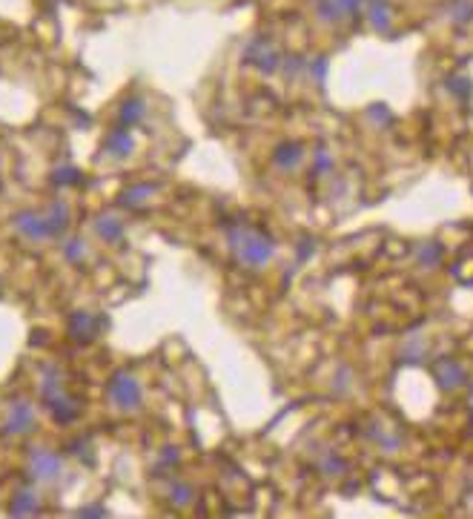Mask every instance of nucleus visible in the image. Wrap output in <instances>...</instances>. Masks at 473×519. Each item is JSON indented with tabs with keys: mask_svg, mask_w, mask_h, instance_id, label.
Wrapping results in <instances>:
<instances>
[{
	"mask_svg": "<svg viewBox=\"0 0 473 519\" xmlns=\"http://www.w3.org/2000/svg\"><path fill=\"white\" fill-rule=\"evenodd\" d=\"M227 244L235 253V258L247 267H264L275 255V244L270 235H264L262 230H252L247 224L227 227Z\"/></svg>",
	"mask_w": 473,
	"mask_h": 519,
	"instance_id": "f257e3e1",
	"label": "nucleus"
},
{
	"mask_svg": "<svg viewBox=\"0 0 473 519\" xmlns=\"http://www.w3.org/2000/svg\"><path fill=\"white\" fill-rule=\"evenodd\" d=\"M241 61L252 69H258L262 75H273L281 69V52L275 49V43L264 35H255L247 40L244 52H241Z\"/></svg>",
	"mask_w": 473,
	"mask_h": 519,
	"instance_id": "f03ea898",
	"label": "nucleus"
},
{
	"mask_svg": "<svg viewBox=\"0 0 473 519\" xmlns=\"http://www.w3.org/2000/svg\"><path fill=\"white\" fill-rule=\"evenodd\" d=\"M106 393H109V399L121 410H135L141 402H144V390H141L138 379H135V376H129V373H124V370H118L112 379H109Z\"/></svg>",
	"mask_w": 473,
	"mask_h": 519,
	"instance_id": "7ed1b4c3",
	"label": "nucleus"
},
{
	"mask_svg": "<svg viewBox=\"0 0 473 519\" xmlns=\"http://www.w3.org/2000/svg\"><path fill=\"white\" fill-rule=\"evenodd\" d=\"M364 6V0H313V12L321 23H344L347 17H356Z\"/></svg>",
	"mask_w": 473,
	"mask_h": 519,
	"instance_id": "20e7f679",
	"label": "nucleus"
},
{
	"mask_svg": "<svg viewBox=\"0 0 473 519\" xmlns=\"http://www.w3.org/2000/svg\"><path fill=\"white\" fill-rule=\"evenodd\" d=\"M15 230L20 235H26L32 241H43V239H52V227L46 221V216H38V212L23 209L15 216Z\"/></svg>",
	"mask_w": 473,
	"mask_h": 519,
	"instance_id": "39448f33",
	"label": "nucleus"
},
{
	"mask_svg": "<svg viewBox=\"0 0 473 519\" xmlns=\"http://www.w3.org/2000/svg\"><path fill=\"white\" fill-rule=\"evenodd\" d=\"M29 470H32V479L40 482H55L61 474V456L52 451H32L29 456Z\"/></svg>",
	"mask_w": 473,
	"mask_h": 519,
	"instance_id": "423d86ee",
	"label": "nucleus"
},
{
	"mask_svg": "<svg viewBox=\"0 0 473 519\" xmlns=\"http://www.w3.org/2000/svg\"><path fill=\"white\" fill-rule=\"evenodd\" d=\"M101 327H104V321L98 316H92V313L78 310V313L69 316V336H72L75 342H83V344L95 342V336L101 333Z\"/></svg>",
	"mask_w": 473,
	"mask_h": 519,
	"instance_id": "0eeeda50",
	"label": "nucleus"
},
{
	"mask_svg": "<svg viewBox=\"0 0 473 519\" xmlns=\"http://www.w3.org/2000/svg\"><path fill=\"white\" fill-rule=\"evenodd\" d=\"M433 376H436L439 388H444V390H456V388H462V385L467 382V370H465L456 359H442V362H436V365H433Z\"/></svg>",
	"mask_w": 473,
	"mask_h": 519,
	"instance_id": "6e6552de",
	"label": "nucleus"
},
{
	"mask_svg": "<svg viewBox=\"0 0 473 519\" xmlns=\"http://www.w3.org/2000/svg\"><path fill=\"white\" fill-rule=\"evenodd\" d=\"M35 424V408L29 402H15L9 408V419L3 424V433H26Z\"/></svg>",
	"mask_w": 473,
	"mask_h": 519,
	"instance_id": "1a4fd4ad",
	"label": "nucleus"
},
{
	"mask_svg": "<svg viewBox=\"0 0 473 519\" xmlns=\"http://www.w3.org/2000/svg\"><path fill=\"white\" fill-rule=\"evenodd\" d=\"M46 408H49V413H52V419H55L58 424H69V422H75V419L81 416V402L69 396L66 390H63L61 396H55L52 402H46Z\"/></svg>",
	"mask_w": 473,
	"mask_h": 519,
	"instance_id": "9d476101",
	"label": "nucleus"
},
{
	"mask_svg": "<svg viewBox=\"0 0 473 519\" xmlns=\"http://www.w3.org/2000/svg\"><path fill=\"white\" fill-rule=\"evenodd\" d=\"M364 15L370 20V26L376 32H390V23H393V9H390V0H367L364 3Z\"/></svg>",
	"mask_w": 473,
	"mask_h": 519,
	"instance_id": "9b49d317",
	"label": "nucleus"
},
{
	"mask_svg": "<svg viewBox=\"0 0 473 519\" xmlns=\"http://www.w3.org/2000/svg\"><path fill=\"white\" fill-rule=\"evenodd\" d=\"M301 158H304V150H301V144H296V141H284V144H278L273 150V163L284 173L296 170L301 163Z\"/></svg>",
	"mask_w": 473,
	"mask_h": 519,
	"instance_id": "f8f14e48",
	"label": "nucleus"
},
{
	"mask_svg": "<svg viewBox=\"0 0 473 519\" xmlns=\"http://www.w3.org/2000/svg\"><path fill=\"white\" fill-rule=\"evenodd\" d=\"M132 147H135V141H132L129 127H118V129H112V132L104 138V150H106L112 158H127V155L132 152Z\"/></svg>",
	"mask_w": 473,
	"mask_h": 519,
	"instance_id": "ddd939ff",
	"label": "nucleus"
},
{
	"mask_svg": "<svg viewBox=\"0 0 473 519\" xmlns=\"http://www.w3.org/2000/svg\"><path fill=\"white\" fill-rule=\"evenodd\" d=\"M152 195H155L152 184H132L121 195H118V201H121V207H127V209H138V207H144Z\"/></svg>",
	"mask_w": 473,
	"mask_h": 519,
	"instance_id": "4468645a",
	"label": "nucleus"
},
{
	"mask_svg": "<svg viewBox=\"0 0 473 519\" xmlns=\"http://www.w3.org/2000/svg\"><path fill=\"white\" fill-rule=\"evenodd\" d=\"M40 505H38V497L29 490V488H20L15 490V497H12V505H9V513L12 516H26V513H38Z\"/></svg>",
	"mask_w": 473,
	"mask_h": 519,
	"instance_id": "2eb2a0df",
	"label": "nucleus"
},
{
	"mask_svg": "<svg viewBox=\"0 0 473 519\" xmlns=\"http://www.w3.org/2000/svg\"><path fill=\"white\" fill-rule=\"evenodd\" d=\"M144 115H147V104H144V98H127L124 104H121V127H135V124H141L144 121Z\"/></svg>",
	"mask_w": 473,
	"mask_h": 519,
	"instance_id": "dca6fc26",
	"label": "nucleus"
},
{
	"mask_svg": "<svg viewBox=\"0 0 473 519\" xmlns=\"http://www.w3.org/2000/svg\"><path fill=\"white\" fill-rule=\"evenodd\" d=\"M95 232H98L104 241L115 244V241L124 239V224L118 218H112V216H98V218H95Z\"/></svg>",
	"mask_w": 473,
	"mask_h": 519,
	"instance_id": "f3484780",
	"label": "nucleus"
},
{
	"mask_svg": "<svg viewBox=\"0 0 473 519\" xmlns=\"http://www.w3.org/2000/svg\"><path fill=\"white\" fill-rule=\"evenodd\" d=\"M63 393V382H61V370L58 367H46L43 370V382H40V399L43 402H52L55 396Z\"/></svg>",
	"mask_w": 473,
	"mask_h": 519,
	"instance_id": "a211bd4d",
	"label": "nucleus"
},
{
	"mask_svg": "<svg viewBox=\"0 0 473 519\" xmlns=\"http://www.w3.org/2000/svg\"><path fill=\"white\" fill-rule=\"evenodd\" d=\"M46 221H49V227H52V235L66 232V227H69V207L61 204V201H55L49 207V212H46Z\"/></svg>",
	"mask_w": 473,
	"mask_h": 519,
	"instance_id": "6ab92c4d",
	"label": "nucleus"
},
{
	"mask_svg": "<svg viewBox=\"0 0 473 519\" xmlns=\"http://www.w3.org/2000/svg\"><path fill=\"white\" fill-rule=\"evenodd\" d=\"M447 15H451V23H456V26H467V23H473V0H451Z\"/></svg>",
	"mask_w": 473,
	"mask_h": 519,
	"instance_id": "aec40b11",
	"label": "nucleus"
},
{
	"mask_svg": "<svg viewBox=\"0 0 473 519\" xmlns=\"http://www.w3.org/2000/svg\"><path fill=\"white\" fill-rule=\"evenodd\" d=\"M195 500V488L189 485V482H173L170 485V502L175 508H186V505H193Z\"/></svg>",
	"mask_w": 473,
	"mask_h": 519,
	"instance_id": "412c9836",
	"label": "nucleus"
},
{
	"mask_svg": "<svg viewBox=\"0 0 473 519\" xmlns=\"http://www.w3.org/2000/svg\"><path fill=\"white\" fill-rule=\"evenodd\" d=\"M319 470H321L324 477H342L344 470H347V462H344L339 454H324V459H321Z\"/></svg>",
	"mask_w": 473,
	"mask_h": 519,
	"instance_id": "4be33fe9",
	"label": "nucleus"
},
{
	"mask_svg": "<svg viewBox=\"0 0 473 519\" xmlns=\"http://www.w3.org/2000/svg\"><path fill=\"white\" fill-rule=\"evenodd\" d=\"M52 181H55L58 186H75V184L83 181V173H81L78 167H61V170L52 173Z\"/></svg>",
	"mask_w": 473,
	"mask_h": 519,
	"instance_id": "5701e85b",
	"label": "nucleus"
},
{
	"mask_svg": "<svg viewBox=\"0 0 473 519\" xmlns=\"http://www.w3.org/2000/svg\"><path fill=\"white\" fill-rule=\"evenodd\" d=\"M439 262H442V247H439V244H422V247H419V264L436 267Z\"/></svg>",
	"mask_w": 473,
	"mask_h": 519,
	"instance_id": "b1692460",
	"label": "nucleus"
},
{
	"mask_svg": "<svg viewBox=\"0 0 473 519\" xmlns=\"http://www.w3.org/2000/svg\"><path fill=\"white\" fill-rule=\"evenodd\" d=\"M63 258H66V262H83V258H86V244L81 239H69L63 244Z\"/></svg>",
	"mask_w": 473,
	"mask_h": 519,
	"instance_id": "393cba45",
	"label": "nucleus"
},
{
	"mask_svg": "<svg viewBox=\"0 0 473 519\" xmlns=\"http://www.w3.org/2000/svg\"><path fill=\"white\" fill-rule=\"evenodd\" d=\"M281 66H284V75H287V78H298L304 69H307V61L301 55H293L287 61H281Z\"/></svg>",
	"mask_w": 473,
	"mask_h": 519,
	"instance_id": "a878e982",
	"label": "nucleus"
},
{
	"mask_svg": "<svg viewBox=\"0 0 473 519\" xmlns=\"http://www.w3.org/2000/svg\"><path fill=\"white\" fill-rule=\"evenodd\" d=\"M401 359H405L408 365H419V362L424 359V344H422V342L408 344V347H405V353H401Z\"/></svg>",
	"mask_w": 473,
	"mask_h": 519,
	"instance_id": "bb28decb",
	"label": "nucleus"
},
{
	"mask_svg": "<svg viewBox=\"0 0 473 519\" xmlns=\"http://www.w3.org/2000/svg\"><path fill=\"white\" fill-rule=\"evenodd\" d=\"M307 72H310V75L316 78V83H324V78H327V58H316V61H310V63H307Z\"/></svg>",
	"mask_w": 473,
	"mask_h": 519,
	"instance_id": "cd10ccee",
	"label": "nucleus"
},
{
	"mask_svg": "<svg viewBox=\"0 0 473 519\" xmlns=\"http://www.w3.org/2000/svg\"><path fill=\"white\" fill-rule=\"evenodd\" d=\"M447 89H451L456 98L465 101V98L470 95V81H467V78H451V81H447Z\"/></svg>",
	"mask_w": 473,
	"mask_h": 519,
	"instance_id": "c85d7f7f",
	"label": "nucleus"
},
{
	"mask_svg": "<svg viewBox=\"0 0 473 519\" xmlns=\"http://www.w3.org/2000/svg\"><path fill=\"white\" fill-rule=\"evenodd\" d=\"M330 167H333V158H330L324 150L316 155V163H313V173L321 175V173H330Z\"/></svg>",
	"mask_w": 473,
	"mask_h": 519,
	"instance_id": "c756f323",
	"label": "nucleus"
},
{
	"mask_svg": "<svg viewBox=\"0 0 473 519\" xmlns=\"http://www.w3.org/2000/svg\"><path fill=\"white\" fill-rule=\"evenodd\" d=\"M178 465V451H173V447H167L161 456H158V468H173Z\"/></svg>",
	"mask_w": 473,
	"mask_h": 519,
	"instance_id": "7c9ffc66",
	"label": "nucleus"
},
{
	"mask_svg": "<svg viewBox=\"0 0 473 519\" xmlns=\"http://www.w3.org/2000/svg\"><path fill=\"white\" fill-rule=\"evenodd\" d=\"M78 516H106V508H101V505H86V508L78 511Z\"/></svg>",
	"mask_w": 473,
	"mask_h": 519,
	"instance_id": "2f4dec72",
	"label": "nucleus"
}]
</instances>
